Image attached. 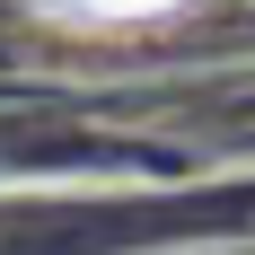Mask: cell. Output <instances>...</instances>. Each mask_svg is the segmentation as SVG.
I'll list each match as a JSON object with an SVG mask.
<instances>
[{"label":"cell","mask_w":255,"mask_h":255,"mask_svg":"<svg viewBox=\"0 0 255 255\" xmlns=\"http://www.w3.org/2000/svg\"><path fill=\"white\" fill-rule=\"evenodd\" d=\"M44 18H71V26H141V18H167L185 0H35Z\"/></svg>","instance_id":"6da1fadb"}]
</instances>
